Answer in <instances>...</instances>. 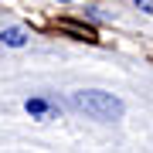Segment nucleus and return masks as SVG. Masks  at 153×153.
<instances>
[{
  "label": "nucleus",
  "mask_w": 153,
  "mask_h": 153,
  "mask_svg": "<svg viewBox=\"0 0 153 153\" xmlns=\"http://www.w3.org/2000/svg\"><path fill=\"white\" fill-rule=\"evenodd\" d=\"M75 105L88 116V119H99V123H112V119L123 116V102H119L112 92H102V88L75 92Z\"/></svg>",
  "instance_id": "f257e3e1"
},
{
  "label": "nucleus",
  "mask_w": 153,
  "mask_h": 153,
  "mask_svg": "<svg viewBox=\"0 0 153 153\" xmlns=\"http://www.w3.org/2000/svg\"><path fill=\"white\" fill-rule=\"evenodd\" d=\"M0 41H4L7 48H24V44H27V34H24V27H7L0 34Z\"/></svg>",
  "instance_id": "f03ea898"
},
{
  "label": "nucleus",
  "mask_w": 153,
  "mask_h": 153,
  "mask_svg": "<svg viewBox=\"0 0 153 153\" xmlns=\"http://www.w3.org/2000/svg\"><path fill=\"white\" fill-rule=\"evenodd\" d=\"M24 109H27L31 116H38V119H48L51 116V102H44V99H27Z\"/></svg>",
  "instance_id": "7ed1b4c3"
},
{
  "label": "nucleus",
  "mask_w": 153,
  "mask_h": 153,
  "mask_svg": "<svg viewBox=\"0 0 153 153\" xmlns=\"http://www.w3.org/2000/svg\"><path fill=\"white\" fill-rule=\"evenodd\" d=\"M136 7H140V10H146V14H153V0H136Z\"/></svg>",
  "instance_id": "20e7f679"
}]
</instances>
